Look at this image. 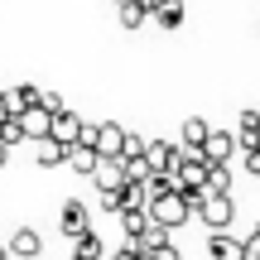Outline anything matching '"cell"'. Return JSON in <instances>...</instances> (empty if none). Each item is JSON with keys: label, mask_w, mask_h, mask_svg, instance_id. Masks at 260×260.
I'll return each mask as SVG.
<instances>
[{"label": "cell", "mask_w": 260, "mask_h": 260, "mask_svg": "<svg viewBox=\"0 0 260 260\" xmlns=\"http://www.w3.org/2000/svg\"><path fill=\"white\" fill-rule=\"evenodd\" d=\"M188 203H193V217H203V226H212V232H226L236 217V203L232 193H188Z\"/></svg>", "instance_id": "obj_1"}, {"label": "cell", "mask_w": 260, "mask_h": 260, "mask_svg": "<svg viewBox=\"0 0 260 260\" xmlns=\"http://www.w3.org/2000/svg\"><path fill=\"white\" fill-rule=\"evenodd\" d=\"M145 217L154 226H164V232H178L193 217V203H188V193H164V198H149L145 203Z\"/></svg>", "instance_id": "obj_2"}, {"label": "cell", "mask_w": 260, "mask_h": 260, "mask_svg": "<svg viewBox=\"0 0 260 260\" xmlns=\"http://www.w3.org/2000/svg\"><path fill=\"white\" fill-rule=\"evenodd\" d=\"M174 188L178 193H203V183H207V159H198V154H178V164H174Z\"/></svg>", "instance_id": "obj_3"}, {"label": "cell", "mask_w": 260, "mask_h": 260, "mask_svg": "<svg viewBox=\"0 0 260 260\" xmlns=\"http://www.w3.org/2000/svg\"><path fill=\"white\" fill-rule=\"evenodd\" d=\"M121 140H125V130L116 125V121H96L92 125V145H87V149H92L96 159H121Z\"/></svg>", "instance_id": "obj_4"}, {"label": "cell", "mask_w": 260, "mask_h": 260, "mask_svg": "<svg viewBox=\"0 0 260 260\" xmlns=\"http://www.w3.org/2000/svg\"><path fill=\"white\" fill-rule=\"evenodd\" d=\"M178 154H183V149L178 145H169V140H145V169L149 174H174V164H178Z\"/></svg>", "instance_id": "obj_5"}, {"label": "cell", "mask_w": 260, "mask_h": 260, "mask_svg": "<svg viewBox=\"0 0 260 260\" xmlns=\"http://www.w3.org/2000/svg\"><path fill=\"white\" fill-rule=\"evenodd\" d=\"M48 140H53V145H63V149H73L77 140H82V116H73L68 106H63L58 116H48Z\"/></svg>", "instance_id": "obj_6"}, {"label": "cell", "mask_w": 260, "mask_h": 260, "mask_svg": "<svg viewBox=\"0 0 260 260\" xmlns=\"http://www.w3.org/2000/svg\"><path fill=\"white\" fill-rule=\"evenodd\" d=\"M198 154H203L207 164H226V159H236V135L232 130H207V140H203Z\"/></svg>", "instance_id": "obj_7"}, {"label": "cell", "mask_w": 260, "mask_h": 260, "mask_svg": "<svg viewBox=\"0 0 260 260\" xmlns=\"http://www.w3.org/2000/svg\"><path fill=\"white\" fill-rule=\"evenodd\" d=\"M15 125H19V135L34 140V145H44V140H48V111H39V106L19 111V116H15Z\"/></svg>", "instance_id": "obj_8"}, {"label": "cell", "mask_w": 260, "mask_h": 260, "mask_svg": "<svg viewBox=\"0 0 260 260\" xmlns=\"http://www.w3.org/2000/svg\"><path fill=\"white\" fill-rule=\"evenodd\" d=\"M92 178H96V188H102V193H121V188H125V169H121V159H96Z\"/></svg>", "instance_id": "obj_9"}, {"label": "cell", "mask_w": 260, "mask_h": 260, "mask_svg": "<svg viewBox=\"0 0 260 260\" xmlns=\"http://www.w3.org/2000/svg\"><path fill=\"white\" fill-rule=\"evenodd\" d=\"M0 102H5L10 116H19V111H29V106H39V87L34 82H24V87H0Z\"/></svg>", "instance_id": "obj_10"}, {"label": "cell", "mask_w": 260, "mask_h": 260, "mask_svg": "<svg viewBox=\"0 0 260 260\" xmlns=\"http://www.w3.org/2000/svg\"><path fill=\"white\" fill-rule=\"evenodd\" d=\"M39 251H44V236H39L34 226H19V232L10 236V251H5V255H19V260H34Z\"/></svg>", "instance_id": "obj_11"}, {"label": "cell", "mask_w": 260, "mask_h": 260, "mask_svg": "<svg viewBox=\"0 0 260 260\" xmlns=\"http://www.w3.org/2000/svg\"><path fill=\"white\" fill-rule=\"evenodd\" d=\"M207 251H212V260H246V241L241 236H207Z\"/></svg>", "instance_id": "obj_12"}, {"label": "cell", "mask_w": 260, "mask_h": 260, "mask_svg": "<svg viewBox=\"0 0 260 260\" xmlns=\"http://www.w3.org/2000/svg\"><path fill=\"white\" fill-rule=\"evenodd\" d=\"M58 226H63V236H82L87 226H92V222H87V203L73 198V203L63 207V217H58Z\"/></svg>", "instance_id": "obj_13"}, {"label": "cell", "mask_w": 260, "mask_h": 260, "mask_svg": "<svg viewBox=\"0 0 260 260\" xmlns=\"http://www.w3.org/2000/svg\"><path fill=\"white\" fill-rule=\"evenodd\" d=\"M207 130H212V125H207L203 116L183 121V145H178V149H183V154H198V149H203V140H207ZM198 159H203V154H198Z\"/></svg>", "instance_id": "obj_14"}, {"label": "cell", "mask_w": 260, "mask_h": 260, "mask_svg": "<svg viewBox=\"0 0 260 260\" xmlns=\"http://www.w3.org/2000/svg\"><path fill=\"white\" fill-rule=\"evenodd\" d=\"M149 19H154L159 29H178V24H183V0H159Z\"/></svg>", "instance_id": "obj_15"}, {"label": "cell", "mask_w": 260, "mask_h": 260, "mask_svg": "<svg viewBox=\"0 0 260 260\" xmlns=\"http://www.w3.org/2000/svg\"><path fill=\"white\" fill-rule=\"evenodd\" d=\"M116 217H121V232H125V241H130V236H140V232H145V226H149L145 207H121V212H116Z\"/></svg>", "instance_id": "obj_16"}, {"label": "cell", "mask_w": 260, "mask_h": 260, "mask_svg": "<svg viewBox=\"0 0 260 260\" xmlns=\"http://www.w3.org/2000/svg\"><path fill=\"white\" fill-rule=\"evenodd\" d=\"M63 164H73L82 178H92V169H96V154H92V149H82V145H73V149L63 154Z\"/></svg>", "instance_id": "obj_17"}, {"label": "cell", "mask_w": 260, "mask_h": 260, "mask_svg": "<svg viewBox=\"0 0 260 260\" xmlns=\"http://www.w3.org/2000/svg\"><path fill=\"white\" fill-rule=\"evenodd\" d=\"M73 241H77V260H106L102 255V236H96L92 226H87L82 236H73Z\"/></svg>", "instance_id": "obj_18"}, {"label": "cell", "mask_w": 260, "mask_h": 260, "mask_svg": "<svg viewBox=\"0 0 260 260\" xmlns=\"http://www.w3.org/2000/svg\"><path fill=\"white\" fill-rule=\"evenodd\" d=\"M207 193H232V169L226 164H207Z\"/></svg>", "instance_id": "obj_19"}, {"label": "cell", "mask_w": 260, "mask_h": 260, "mask_svg": "<svg viewBox=\"0 0 260 260\" xmlns=\"http://www.w3.org/2000/svg\"><path fill=\"white\" fill-rule=\"evenodd\" d=\"M236 140H241V149L246 145H260V111H251V106L241 111V135H236Z\"/></svg>", "instance_id": "obj_20"}, {"label": "cell", "mask_w": 260, "mask_h": 260, "mask_svg": "<svg viewBox=\"0 0 260 260\" xmlns=\"http://www.w3.org/2000/svg\"><path fill=\"white\" fill-rule=\"evenodd\" d=\"M63 154H68L63 145H53V140H44V145H39V169H58V164H63Z\"/></svg>", "instance_id": "obj_21"}, {"label": "cell", "mask_w": 260, "mask_h": 260, "mask_svg": "<svg viewBox=\"0 0 260 260\" xmlns=\"http://www.w3.org/2000/svg\"><path fill=\"white\" fill-rule=\"evenodd\" d=\"M39 111L58 116V111H63V96H58V92H48V87H39Z\"/></svg>", "instance_id": "obj_22"}, {"label": "cell", "mask_w": 260, "mask_h": 260, "mask_svg": "<svg viewBox=\"0 0 260 260\" xmlns=\"http://www.w3.org/2000/svg\"><path fill=\"white\" fill-rule=\"evenodd\" d=\"M140 154H145V140L125 130V140H121V159H140Z\"/></svg>", "instance_id": "obj_23"}, {"label": "cell", "mask_w": 260, "mask_h": 260, "mask_svg": "<svg viewBox=\"0 0 260 260\" xmlns=\"http://www.w3.org/2000/svg\"><path fill=\"white\" fill-rule=\"evenodd\" d=\"M241 169L260 178V145H246V149H241Z\"/></svg>", "instance_id": "obj_24"}, {"label": "cell", "mask_w": 260, "mask_h": 260, "mask_svg": "<svg viewBox=\"0 0 260 260\" xmlns=\"http://www.w3.org/2000/svg\"><path fill=\"white\" fill-rule=\"evenodd\" d=\"M149 260H183V255H178V246H174V241H164L159 251H149Z\"/></svg>", "instance_id": "obj_25"}, {"label": "cell", "mask_w": 260, "mask_h": 260, "mask_svg": "<svg viewBox=\"0 0 260 260\" xmlns=\"http://www.w3.org/2000/svg\"><path fill=\"white\" fill-rule=\"evenodd\" d=\"M246 260H260V232L246 236Z\"/></svg>", "instance_id": "obj_26"}, {"label": "cell", "mask_w": 260, "mask_h": 260, "mask_svg": "<svg viewBox=\"0 0 260 260\" xmlns=\"http://www.w3.org/2000/svg\"><path fill=\"white\" fill-rule=\"evenodd\" d=\"M102 207L106 212H121V193H102Z\"/></svg>", "instance_id": "obj_27"}, {"label": "cell", "mask_w": 260, "mask_h": 260, "mask_svg": "<svg viewBox=\"0 0 260 260\" xmlns=\"http://www.w3.org/2000/svg\"><path fill=\"white\" fill-rule=\"evenodd\" d=\"M111 260H140V255H135V251H125V246H121V251H116Z\"/></svg>", "instance_id": "obj_28"}, {"label": "cell", "mask_w": 260, "mask_h": 260, "mask_svg": "<svg viewBox=\"0 0 260 260\" xmlns=\"http://www.w3.org/2000/svg\"><path fill=\"white\" fill-rule=\"evenodd\" d=\"M0 164H5V149H0Z\"/></svg>", "instance_id": "obj_29"}, {"label": "cell", "mask_w": 260, "mask_h": 260, "mask_svg": "<svg viewBox=\"0 0 260 260\" xmlns=\"http://www.w3.org/2000/svg\"><path fill=\"white\" fill-rule=\"evenodd\" d=\"M111 5H125V0H111Z\"/></svg>", "instance_id": "obj_30"}, {"label": "cell", "mask_w": 260, "mask_h": 260, "mask_svg": "<svg viewBox=\"0 0 260 260\" xmlns=\"http://www.w3.org/2000/svg\"><path fill=\"white\" fill-rule=\"evenodd\" d=\"M140 260H149V255H140Z\"/></svg>", "instance_id": "obj_31"}, {"label": "cell", "mask_w": 260, "mask_h": 260, "mask_svg": "<svg viewBox=\"0 0 260 260\" xmlns=\"http://www.w3.org/2000/svg\"><path fill=\"white\" fill-rule=\"evenodd\" d=\"M255 232H260V226H255Z\"/></svg>", "instance_id": "obj_32"}, {"label": "cell", "mask_w": 260, "mask_h": 260, "mask_svg": "<svg viewBox=\"0 0 260 260\" xmlns=\"http://www.w3.org/2000/svg\"><path fill=\"white\" fill-rule=\"evenodd\" d=\"M73 260H77V255H73Z\"/></svg>", "instance_id": "obj_33"}]
</instances>
